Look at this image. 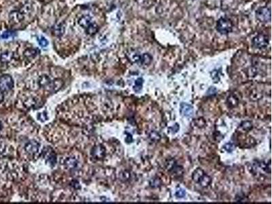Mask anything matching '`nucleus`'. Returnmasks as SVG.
Wrapping results in <instances>:
<instances>
[{
  "label": "nucleus",
  "mask_w": 272,
  "mask_h": 204,
  "mask_svg": "<svg viewBox=\"0 0 272 204\" xmlns=\"http://www.w3.org/2000/svg\"><path fill=\"white\" fill-rule=\"evenodd\" d=\"M216 29L220 33L226 35L232 31L233 23L229 18H221L217 22Z\"/></svg>",
  "instance_id": "nucleus-2"
},
{
  "label": "nucleus",
  "mask_w": 272,
  "mask_h": 204,
  "mask_svg": "<svg viewBox=\"0 0 272 204\" xmlns=\"http://www.w3.org/2000/svg\"><path fill=\"white\" fill-rule=\"evenodd\" d=\"M37 40H38V42L40 44V46L41 47L45 48L48 46V44H49V42H48V40L44 36H38Z\"/></svg>",
  "instance_id": "nucleus-23"
},
{
  "label": "nucleus",
  "mask_w": 272,
  "mask_h": 204,
  "mask_svg": "<svg viewBox=\"0 0 272 204\" xmlns=\"http://www.w3.org/2000/svg\"><path fill=\"white\" fill-rule=\"evenodd\" d=\"M14 36V32L8 31L3 32L2 33V35L1 36V37H2V38H3V39H7V38H11V37H12Z\"/></svg>",
  "instance_id": "nucleus-28"
},
{
  "label": "nucleus",
  "mask_w": 272,
  "mask_h": 204,
  "mask_svg": "<svg viewBox=\"0 0 272 204\" xmlns=\"http://www.w3.org/2000/svg\"><path fill=\"white\" fill-rule=\"evenodd\" d=\"M126 141L127 142H131L132 141H133V138H132V136L130 134H128L127 138H126Z\"/></svg>",
  "instance_id": "nucleus-31"
},
{
  "label": "nucleus",
  "mask_w": 272,
  "mask_h": 204,
  "mask_svg": "<svg viewBox=\"0 0 272 204\" xmlns=\"http://www.w3.org/2000/svg\"><path fill=\"white\" fill-rule=\"evenodd\" d=\"M175 195L177 198H180V199L183 198L185 197V196L186 195V191L185 189H183L182 188H178L176 189Z\"/></svg>",
  "instance_id": "nucleus-25"
},
{
  "label": "nucleus",
  "mask_w": 272,
  "mask_h": 204,
  "mask_svg": "<svg viewBox=\"0 0 272 204\" xmlns=\"http://www.w3.org/2000/svg\"><path fill=\"white\" fill-rule=\"evenodd\" d=\"M223 148L224 149L228 152V153H231V152H233L235 150L236 146H235L234 144H233L232 143H227L224 146Z\"/></svg>",
  "instance_id": "nucleus-27"
},
{
  "label": "nucleus",
  "mask_w": 272,
  "mask_h": 204,
  "mask_svg": "<svg viewBox=\"0 0 272 204\" xmlns=\"http://www.w3.org/2000/svg\"><path fill=\"white\" fill-rule=\"evenodd\" d=\"M216 88L214 87H210L207 91V95H213L216 93Z\"/></svg>",
  "instance_id": "nucleus-30"
},
{
  "label": "nucleus",
  "mask_w": 272,
  "mask_h": 204,
  "mask_svg": "<svg viewBox=\"0 0 272 204\" xmlns=\"http://www.w3.org/2000/svg\"><path fill=\"white\" fill-rule=\"evenodd\" d=\"M25 150L26 153L30 156H34L38 153L40 150V144L36 141H30L26 144L25 146Z\"/></svg>",
  "instance_id": "nucleus-6"
},
{
  "label": "nucleus",
  "mask_w": 272,
  "mask_h": 204,
  "mask_svg": "<svg viewBox=\"0 0 272 204\" xmlns=\"http://www.w3.org/2000/svg\"><path fill=\"white\" fill-rule=\"evenodd\" d=\"M1 129H2V124L1 122H0V131H1Z\"/></svg>",
  "instance_id": "nucleus-33"
},
{
  "label": "nucleus",
  "mask_w": 272,
  "mask_h": 204,
  "mask_svg": "<svg viewBox=\"0 0 272 204\" xmlns=\"http://www.w3.org/2000/svg\"><path fill=\"white\" fill-rule=\"evenodd\" d=\"M252 44L253 46L256 49H262L267 46L268 44H269V40L266 36L260 33L252 39Z\"/></svg>",
  "instance_id": "nucleus-5"
},
{
  "label": "nucleus",
  "mask_w": 272,
  "mask_h": 204,
  "mask_svg": "<svg viewBox=\"0 0 272 204\" xmlns=\"http://www.w3.org/2000/svg\"><path fill=\"white\" fill-rule=\"evenodd\" d=\"M85 29L88 34L90 36H93L99 31V27L96 23L93 22Z\"/></svg>",
  "instance_id": "nucleus-16"
},
{
  "label": "nucleus",
  "mask_w": 272,
  "mask_h": 204,
  "mask_svg": "<svg viewBox=\"0 0 272 204\" xmlns=\"http://www.w3.org/2000/svg\"><path fill=\"white\" fill-rule=\"evenodd\" d=\"M39 53L38 49H28L25 51V57L28 59H32L35 58Z\"/></svg>",
  "instance_id": "nucleus-14"
},
{
  "label": "nucleus",
  "mask_w": 272,
  "mask_h": 204,
  "mask_svg": "<svg viewBox=\"0 0 272 204\" xmlns=\"http://www.w3.org/2000/svg\"><path fill=\"white\" fill-rule=\"evenodd\" d=\"M14 87V80L8 74H4L0 76V91L7 92L12 89Z\"/></svg>",
  "instance_id": "nucleus-3"
},
{
  "label": "nucleus",
  "mask_w": 272,
  "mask_h": 204,
  "mask_svg": "<svg viewBox=\"0 0 272 204\" xmlns=\"http://www.w3.org/2000/svg\"><path fill=\"white\" fill-rule=\"evenodd\" d=\"M192 178L195 183L202 187H208L212 183V178L201 168L196 169L193 173Z\"/></svg>",
  "instance_id": "nucleus-1"
},
{
  "label": "nucleus",
  "mask_w": 272,
  "mask_h": 204,
  "mask_svg": "<svg viewBox=\"0 0 272 204\" xmlns=\"http://www.w3.org/2000/svg\"><path fill=\"white\" fill-rule=\"evenodd\" d=\"M257 19L263 23H267L271 20V10L267 7H260L256 11Z\"/></svg>",
  "instance_id": "nucleus-4"
},
{
  "label": "nucleus",
  "mask_w": 272,
  "mask_h": 204,
  "mask_svg": "<svg viewBox=\"0 0 272 204\" xmlns=\"http://www.w3.org/2000/svg\"><path fill=\"white\" fill-rule=\"evenodd\" d=\"M64 165L68 169H74L78 166V161L76 159L73 157L67 158L64 162Z\"/></svg>",
  "instance_id": "nucleus-13"
},
{
  "label": "nucleus",
  "mask_w": 272,
  "mask_h": 204,
  "mask_svg": "<svg viewBox=\"0 0 272 204\" xmlns=\"http://www.w3.org/2000/svg\"><path fill=\"white\" fill-rule=\"evenodd\" d=\"M13 57V55L10 52H5L1 55L0 56V61L3 64H7V63L10 62Z\"/></svg>",
  "instance_id": "nucleus-18"
},
{
  "label": "nucleus",
  "mask_w": 272,
  "mask_h": 204,
  "mask_svg": "<svg viewBox=\"0 0 272 204\" xmlns=\"http://www.w3.org/2000/svg\"><path fill=\"white\" fill-rule=\"evenodd\" d=\"M92 23H93L92 17L89 15H84L80 17L78 21V24L84 29H86Z\"/></svg>",
  "instance_id": "nucleus-12"
},
{
  "label": "nucleus",
  "mask_w": 272,
  "mask_h": 204,
  "mask_svg": "<svg viewBox=\"0 0 272 204\" xmlns=\"http://www.w3.org/2000/svg\"><path fill=\"white\" fill-rule=\"evenodd\" d=\"M180 112L184 116L191 117L193 115V107L186 103H182L180 107Z\"/></svg>",
  "instance_id": "nucleus-8"
},
{
  "label": "nucleus",
  "mask_w": 272,
  "mask_h": 204,
  "mask_svg": "<svg viewBox=\"0 0 272 204\" xmlns=\"http://www.w3.org/2000/svg\"><path fill=\"white\" fill-rule=\"evenodd\" d=\"M9 18L14 23H18L24 19V16L19 11L14 10L9 14Z\"/></svg>",
  "instance_id": "nucleus-9"
},
{
  "label": "nucleus",
  "mask_w": 272,
  "mask_h": 204,
  "mask_svg": "<svg viewBox=\"0 0 272 204\" xmlns=\"http://www.w3.org/2000/svg\"><path fill=\"white\" fill-rule=\"evenodd\" d=\"M240 129H242V131L248 132L249 131H251V129L253 127V125L252 124V122L251 121H244L240 125Z\"/></svg>",
  "instance_id": "nucleus-20"
},
{
  "label": "nucleus",
  "mask_w": 272,
  "mask_h": 204,
  "mask_svg": "<svg viewBox=\"0 0 272 204\" xmlns=\"http://www.w3.org/2000/svg\"><path fill=\"white\" fill-rule=\"evenodd\" d=\"M150 138L152 141H153V142H159V141L161 140V135H159V133L154 131L150 133Z\"/></svg>",
  "instance_id": "nucleus-24"
},
{
  "label": "nucleus",
  "mask_w": 272,
  "mask_h": 204,
  "mask_svg": "<svg viewBox=\"0 0 272 204\" xmlns=\"http://www.w3.org/2000/svg\"><path fill=\"white\" fill-rule=\"evenodd\" d=\"M65 31V27L63 23L55 24L52 29V31L53 34L58 37L63 36L64 34Z\"/></svg>",
  "instance_id": "nucleus-11"
},
{
  "label": "nucleus",
  "mask_w": 272,
  "mask_h": 204,
  "mask_svg": "<svg viewBox=\"0 0 272 204\" xmlns=\"http://www.w3.org/2000/svg\"><path fill=\"white\" fill-rule=\"evenodd\" d=\"M143 83H144V80H143L142 78H139L136 80L135 83V86L134 88V91L135 92H139L142 90Z\"/></svg>",
  "instance_id": "nucleus-21"
},
{
  "label": "nucleus",
  "mask_w": 272,
  "mask_h": 204,
  "mask_svg": "<svg viewBox=\"0 0 272 204\" xmlns=\"http://www.w3.org/2000/svg\"><path fill=\"white\" fill-rule=\"evenodd\" d=\"M3 98H4V95H3V92L2 91H0V103H1L3 102Z\"/></svg>",
  "instance_id": "nucleus-32"
},
{
  "label": "nucleus",
  "mask_w": 272,
  "mask_h": 204,
  "mask_svg": "<svg viewBox=\"0 0 272 204\" xmlns=\"http://www.w3.org/2000/svg\"><path fill=\"white\" fill-rule=\"evenodd\" d=\"M91 155L94 159L97 160H101L104 159L106 156V148L102 145H97L94 146L91 150Z\"/></svg>",
  "instance_id": "nucleus-7"
},
{
  "label": "nucleus",
  "mask_w": 272,
  "mask_h": 204,
  "mask_svg": "<svg viewBox=\"0 0 272 204\" xmlns=\"http://www.w3.org/2000/svg\"><path fill=\"white\" fill-rule=\"evenodd\" d=\"M259 166L260 167V168H261V169L263 170V171H265V172H267V173H270V172H271V165H270V162L269 164H267V163H266L265 162L260 161V162L259 163Z\"/></svg>",
  "instance_id": "nucleus-22"
},
{
  "label": "nucleus",
  "mask_w": 272,
  "mask_h": 204,
  "mask_svg": "<svg viewBox=\"0 0 272 204\" xmlns=\"http://www.w3.org/2000/svg\"><path fill=\"white\" fill-rule=\"evenodd\" d=\"M39 84L40 87H52L53 83L51 82L50 78L47 76H42L40 78Z\"/></svg>",
  "instance_id": "nucleus-15"
},
{
  "label": "nucleus",
  "mask_w": 272,
  "mask_h": 204,
  "mask_svg": "<svg viewBox=\"0 0 272 204\" xmlns=\"http://www.w3.org/2000/svg\"><path fill=\"white\" fill-rule=\"evenodd\" d=\"M141 55H142L139 54L138 52L132 50L128 51V53H127V58L129 59V60L133 63H136V64H139V62H140Z\"/></svg>",
  "instance_id": "nucleus-10"
},
{
  "label": "nucleus",
  "mask_w": 272,
  "mask_h": 204,
  "mask_svg": "<svg viewBox=\"0 0 272 204\" xmlns=\"http://www.w3.org/2000/svg\"><path fill=\"white\" fill-rule=\"evenodd\" d=\"M212 80H214V82L215 83H217L220 80V77H219V72L218 70H214L212 73Z\"/></svg>",
  "instance_id": "nucleus-26"
},
{
  "label": "nucleus",
  "mask_w": 272,
  "mask_h": 204,
  "mask_svg": "<svg viewBox=\"0 0 272 204\" xmlns=\"http://www.w3.org/2000/svg\"><path fill=\"white\" fill-rule=\"evenodd\" d=\"M47 114H46V113L45 112H42V113H40V114H38V119L40 120V121H42V122H44V121H45L46 119H47Z\"/></svg>",
  "instance_id": "nucleus-29"
},
{
  "label": "nucleus",
  "mask_w": 272,
  "mask_h": 204,
  "mask_svg": "<svg viewBox=\"0 0 272 204\" xmlns=\"http://www.w3.org/2000/svg\"><path fill=\"white\" fill-rule=\"evenodd\" d=\"M152 57L148 53H144L141 55V59L139 64L140 65H148L150 64V63L152 62Z\"/></svg>",
  "instance_id": "nucleus-17"
},
{
  "label": "nucleus",
  "mask_w": 272,
  "mask_h": 204,
  "mask_svg": "<svg viewBox=\"0 0 272 204\" xmlns=\"http://www.w3.org/2000/svg\"><path fill=\"white\" fill-rule=\"evenodd\" d=\"M227 103H228V105H229V106H230L231 107H236L238 105L239 100L236 97V95L232 94L228 97Z\"/></svg>",
  "instance_id": "nucleus-19"
}]
</instances>
